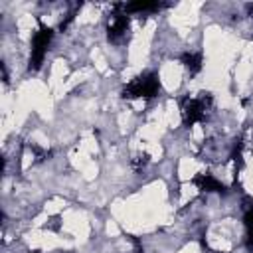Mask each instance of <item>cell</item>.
Instances as JSON below:
<instances>
[{
  "mask_svg": "<svg viewBox=\"0 0 253 253\" xmlns=\"http://www.w3.org/2000/svg\"><path fill=\"white\" fill-rule=\"evenodd\" d=\"M146 162H148V156H146V154H142V156H136V158L132 160V166H134L136 170H140V168H142Z\"/></svg>",
  "mask_w": 253,
  "mask_h": 253,
  "instance_id": "52a82bcc",
  "label": "cell"
},
{
  "mask_svg": "<svg viewBox=\"0 0 253 253\" xmlns=\"http://www.w3.org/2000/svg\"><path fill=\"white\" fill-rule=\"evenodd\" d=\"M211 103V97H200V99H184L182 101V119L186 126H192L196 123H202L206 119V111Z\"/></svg>",
  "mask_w": 253,
  "mask_h": 253,
  "instance_id": "3957f363",
  "label": "cell"
},
{
  "mask_svg": "<svg viewBox=\"0 0 253 253\" xmlns=\"http://www.w3.org/2000/svg\"><path fill=\"white\" fill-rule=\"evenodd\" d=\"M158 91H160L158 75L156 73H142L140 77H136L134 81H130L123 89V97L125 99H136V97L150 99V97L158 95Z\"/></svg>",
  "mask_w": 253,
  "mask_h": 253,
  "instance_id": "7a4b0ae2",
  "label": "cell"
},
{
  "mask_svg": "<svg viewBox=\"0 0 253 253\" xmlns=\"http://www.w3.org/2000/svg\"><path fill=\"white\" fill-rule=\"evenodd\" d=\"M51 38H53V30L40 22V30L32 38V51H30V63H28L30 71H38L42 67L43 57L47 53V45L51 43Z\"/></svg>",
  "mask_w": 253,
  "mask_h": 253,
  "instance_id": "6da1fadb",
  "label": "cell"
},
{
  "mask_svg": "<svg viewBox=\"0 0 253 253\" xmlns=\"http://www.w3.org/2000/svg\"><path fill=\"white\" fill-rule=\"evenodd\" d=\"M115 8H117V12L111 14L109 24H107V36L111 42L121 40L128 30V16L123 12V4H115Z\"/></svg>",
  "mask_w": 253,
  "mask_h": 253,
  "instance_id": "277c9868",
  "label": "cell"
},
{
  "mask_svg": "<svg viewBox=\"0 0 253 253\" xmlns=\"http://www.w3.org/2000/svg\"><path fill=\"white\" fill-rule=\"evenodd\" d=\"M194 184L198 186L200 192H217V194H225L227 192V188L219 180H215L211 174H198L194 178Z\"/></svg>",
  "mask_w": 253,
  "mask_h": 253,
  "instance_id": "5b68a950",
  "label": "cell"
},
{
  "mask_svg": "<svg viewBox=\"0 0 253 253\" xmlns=\"http://www.w3.org/2000/svg\"><path fill=\"white\" fill-rule=\"evenodd\" d=\"M180 59H182L184 67H186L192 75L202 69V53H200V51H186V53H182Z\"/></svg>",
  "mask_w": 253,
  "mask_h": 253,
  "instance_id": "8992f818",
  "label": "cell"
}]
</instances>
